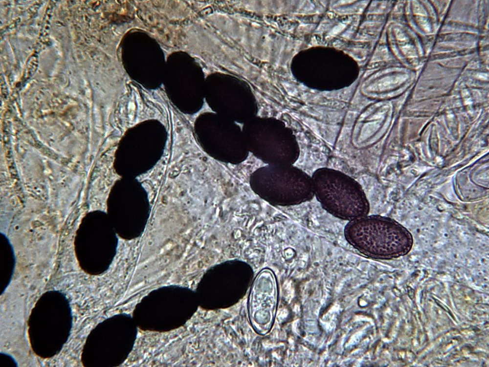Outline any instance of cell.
Segmentation results:
<instances>
[{
	"instance_id": "cell-1",
	"label": "cell",
	"mask_w": 489,
	"mask_h": 367,
	"mask_svg": "<svg viewBox=\"0 0 489 367\" xmlns=\"http://www.w3.org/2000/svg\"><path fill=\"white\" fill-rule=\"evenodd\" d=\"M344 235L360 252L379 259L405 255L413 243L412 236L405 227L393 219L378 215H367L349 221Z\"/></svg>"
},
{
	"instance_id": "cell-2",
	"label": "cell",
	"mask_w": 489,
	"mask_h": 367,
	"mask_svg": "<svg viewBox=\"0 0 489 367\" xmlns=\"http://www.w3.org/2000/svg\"><path fill=\"white\" fill-rule=\"evenodd\" d=\"M311 179L314 195L331 214L349 221L368 214L369 204L361 186L349 175L321 168L313 173Z\"/></svg>"
}]
</instances>
